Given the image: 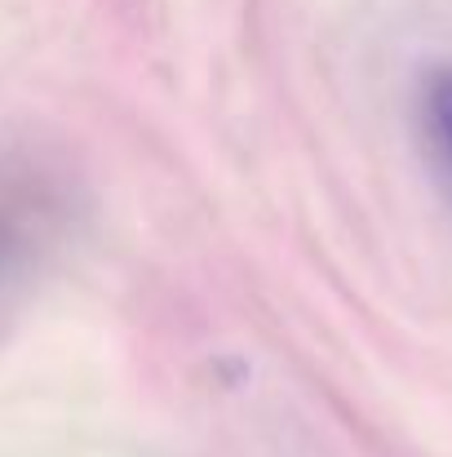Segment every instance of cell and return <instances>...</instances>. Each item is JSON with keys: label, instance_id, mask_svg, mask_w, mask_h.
<instances>
[{"label": "cell", "instance_id": "6da1fadb", "mask_svg": "<svg viewBox=\"0 0 452 457\" xmlns=\"http://www.w3.org/2000/svg\"><path fill=\"white\" fill-rule=\"evenodd\" d=\"M431 125H435L444 155L452 160V71L435 76V85H431Z\"/></svg>", "mask_w": 452, "mask_h": 457}]
</instances>
